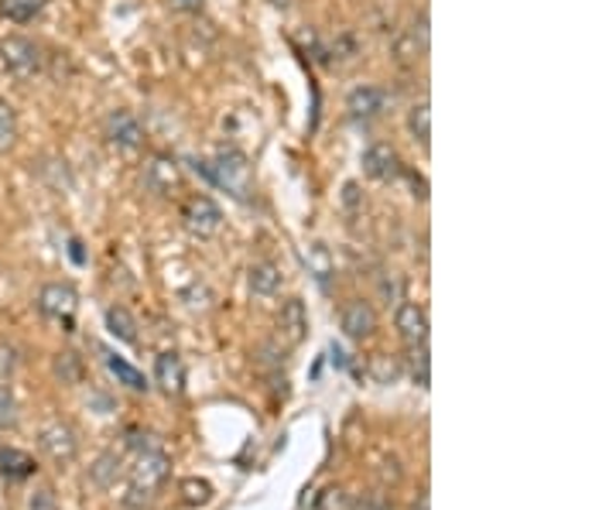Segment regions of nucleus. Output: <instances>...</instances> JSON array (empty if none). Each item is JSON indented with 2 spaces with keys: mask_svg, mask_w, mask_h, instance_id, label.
<instances>
[{
  "mask_svg": "<svg viewBox=\"0 0 616 510\" xmlns=\"http://www.w3.org/2000/svg\"><path fill=\"white\" fill-rule=\"evenodd\" d=\"M0 62H4V69L14 79H35L45 66V56L31 38L8 35V38H0Z\"/></svg>",
  "mask_w": 616,
  "mask_h": 510,
  "instance_id": "1",
  "label": "nucleus"
},
{
  "mask_svg": "<svg viewBox=\"0 0 616 510\" xmlns=\"http://www.w3.org/2000/svg\"><path fill=\"white\" fill-rule=\"evenodd\" d=\"M213 168V185H223V189L233 196V199H247V189H251V165L241 151L233 148H223L216 155V161H209Z\"/></svg>",
  "mask_w": 616,
  "mask_h": 510,
  "instance_id": "2",
  "label": "nucleus"
},
{
  "mask_svg": "<svg viewBox=\"0 0 616 510\" xmlns=\"http://www.w3.org/2000/svg\"><path fill=\"white\" fill-rule=\"evenodd\" d=\"M76 308H79V295L69 282H49L41 285L38 292V312L45 318L59 322V326L72 330V318H76Z\"/></svg>",
  "mask_w": 616,
  "mask_h": 510,
  "instance_id": "3",
  "label": "nucleus"
},
{
  "mask_svg": "<svg viewBox=\"0 0 616 510\" xmlns=\"http://www.w3.org/2000/svg\"><path fill=\"white\" fill-rule=\"evenodd\" d=\"M182 226H185L193 237L209 241V237L219 234V226H223V209H219L209 196H193V199H185V206H182Z\"/></svg>",
  "mask_w": 616,
  "mask_h": 510,
  "instance_id": "4",
  "label": "nucleus"
},
{
  "mask_svg": "<svg viewBox=\"0 0 616 510\" xmlns=\"http://www.w3.org/2000/svg\"><path fill=\"white\" fill-rule=\"evenodd\" d=\"M104 134L110 148H117L120 155H134L145 148V127H140V120L130 110H110L104 120Z\"/></svg>",
  "mask_w": 616,
  "mask_h": 510,
  "instance_id": "5",
  "label": "nucleus"
},
{
  "mask_svg": "<svg viewBox=\"0 0 616 510\" xmlns=\"http://www.w3.org/2000/svg\"><path fill=\"white\" fill-rule=\"evenodd\" d=\"M38 449L49 455L56 467H69V462L79 455V435L66 422H49V425L38 429Z\"/></svg>",
  "mask_w": 616,
  "mask_h": 510,
  "instance_id": "6",
  "label": "nucleus"
},
{
  "mask_svg": "<svg viewBox=\"0 0 616 510\" xmlns=\"http://www.w3.org/2000/svg\"><path fill=\"white\" fill-rule=\"evenodd\" d=\"M360 165H363V175H366V178H373V182H394V178L404 171L398 148H394V145H388V141H373V145L363 151Z\"/></svg>",
  "mask_w": 616,
  "mask_h": 510,
  "instance_id": "7",
  "label": "nucleus"
},
{
  "mask_svg": "<svg viewBox=\"0 0 616 510\" xmlns=\"http://www.w3.org/2000/svg\"><path fill=\"white\" fill-rule=\"evenodd\" d=\"M340 326H343L346 340H353V343L370 340V336L377 333V312H373V305L363 302V298H350V302L343 305Z\"/></svg>",
  "mask_w": 616,
  "mask_h": 510,
  "instance_id": "8",
  "label": "nucleus"
},
{
  "mask_svg": "<svg viewBox=\"0 0 616 510\" xmlns=\"http://www.w3.org/2000/svg\"><path fill=\"white\" fill-rule=\"evenodd\" d=\"M394 326L401 333V340L408 346H418V343H429V312L418 302H401L398 312H394Z\"/></svg>",
  "mask_w": 616,
  "mask_h": 510,
  "instance_id": "9",
  "label": "nucleus"
},
{
  "mask_svg": "<svg viewBox=\"0 0 616 510\" xmlns=\"http://www.w3.org/2000/svg\"><path fill=\"white\" fill-rule=\"evenodd\" d=\"M277 336H281V343H289V346H299L309 336V312H305V302L302 298H289V302L281 305Z\"/></svg>",
  "mask_w": 616,
  "mask_h": 510,
  "instance_id": "10",
  "label": "nucleus"
},
{
  "mask_svg": "<svg viewBox=\"0 0 616 510\" xmlns=\"http://www.w3.org/2000/svg\"><path fill=\"white\" fill-rule=\"evenodd\" d=\"M346 110L353 120H373L388 110V92L381 86H356L346 97Z\"/></svg>",
  "mask_w": 616,
  "mask_h": 510,
  "instance_id": "11",
  "label": "nucleus"
},
{
  "mask_svg": "<svg viewBox=\"0 0 616 510\" xmlns=\"http://www.w3.org/2000/svg\"><path fill=\"white\" fill-rule=\"evenodd\" d=\"M168 480V455L158 452V449H145L137 459V467H134V487L137 490H145L151 493L155 487H162Z\"/></svg>",
  "mask_w": 616,
  "mask_h": 510,
  "instance_id": "12",
  "label": "nucleus"
},
{
  "mask_svg": "<svg viewBox=\"0 0 616 510\" xmlns=\"http://www.w3.org/2000/svg\"><path fill=\"white\" fill-rule=\"evenodd\" d=\"M145 182H148V189L158 193V196H168L172 189H178V182H182V171L175 165V158L168 155H155L148 171H145Z\"/></svg>",
  "mask_w": 616,
  "mask_h": 510,
  "instance_id": "13",
  "label": "nucleus"
},
{
  "mask_svg": "<svg viewBox=\"0 0 616 510\" xmlns=\"http://www.w3.org/2000/svg\"><path fill=\"white\" fill-rule=\"evenodd\" d=\"M155 381L162 384L165 394H182L185 391V366H182V356L175 350H165L155 360Z\"/></svg>",
  "mask_w": 616,
  "mask_h": 510,
  "instance_id": "14",
  "label": "nucleus"
},
{
  "mask_svg": "<svg viewBox=\"0 0 616 510\" xmlns=\"http://www.w3.org/2000/svg\"><path fill=\"white\" fill-rule=\"evenodd\" d=\"M281 267L277 264H271V261H261V264H254L251 271H247V285H251V292L257 295V298H274L277 292H281Z\"/></svg>",
  "mask_w": 616,
  "mask_h": 510,
  "instance_id": "15",
  "label": "nucleus"
},
{
  "mask_svg": "<svg viewBox=\"0 0 616 510\" xmlns=\"http://www.w3.org/2000/svg\"><path fill=\"white\" fill-rule=\"evenodd\" d=\"M0 477L11 480V483L35 477V459L14 445H0Z\"/></svg>",
  "mask_w": 616,
  "mask_h": 510,
  "instance_id": "16",
  "label": "nucleus"
},
{
  "mask_svg": "<svg viewBox=\"0 0 616 510\" xmlns=\"http://www.w3.org/2000/svg\"><path fill=\"white\" fill-rule=\"evenodd\" d=\"M49 4H52V0H0V18H8L14 24H28Z\"/></svg>",
  "mask_w": 616,
  "mask_h": 510,
  "instance_id": "17",
  "label": "nucleus"
},
{
  "mask_svg": "<svg viewBox=\"0 0 616 510\" xmlns=\"http://www.w3.org/2000/svg\"><path fill=\"white\" fill-rule=\"evenodd\" d=\"M107 330H110L114 340H120L127 346L137 343V322H134V315L124 305H110L107 308Z\"/></svg>",
  "mask_w": 616,
  "mask_h": 510,
  "instance_id": "18",
  "label": "nucleus"
},
{
  "mask_svg": "<svg viewBox=\"0 0 616 510\" xmlns=\"http://www.w3.org/2000/svg\"><path fill=\"white\" fill-rule=\"evenodd\" d=\"M107 366H110V374L117 377V384H124V388H130V391H148V388H151L148 377L140 374L137 366H130L124 356H117V353H107Z\"/></svg>",
  "mask_w": 616,
  "mask_h": 510,
  "instance_id": "19",
  "label": "nucleus"
},
{
  "mask_svg": "<svg viewBox=\"0 0 616 510\" xmlns=\"http://www.w3.org/2000/svg\"><path fill=\"white\" fill-rule=\"evenodd\" d=\"M408 134L421 148L432 145V114H429V100H421L408 110Z\"/></svg>",
  "mask_w": 616,
  "mask_h": 510,
  "instance_id": "20",
  "label": "nucleus"
},
{
  "mask_svg": "<svg viewBox=\"0 0 616 510\" xmlns=\"http://www.w3.org/2000/svg\"><path fill=\"white\" fill-rule=\"evenodd\" d=\"M120 467H124V462H120V455H117V452H104L97 462H92L89 477H92V483H97V487H114V483H117V477L124 473Z\"/></svg>",
  "mask_w": 616,
  "mask_h": 510,
  "instance_id": "21",
  "label": "nucleus"
},
{
  "mask_svg": "<svg viewBox=\"0 0 616 510\" xmlns=\"http://www.w3.org/2000/svg\"><path fill=\"white\" fill-rule=\"evenodd\" d=\"M408 366H411V381H414L418 388H429V384H432V360H429V343H418V346H411V360H408Z\"/></svg>",
  "mask_w": 616,
  "mask_h": 510,
  "instance_id": "22",
  "label": "nucleus"
},
{
  "mask_svg": "<svg viewBox=\"0 0 616 510\" xmlns=\"http://www.w3.org/2000/svg\"><path fill=\"white\" fill-rule=\"evenodd\" d=\"M52 370H56V377H59L66 388H76V384L82 381V360H79L72 350L59 353V356H56V363H52Z\"/></svg>",
  "mask_w": 616,
  "mask_h": 510,
  "instance_id": "23",
  "label": "nucleus"
},
{
  "mask_svg": "<svg viewBox=\"0 0 616 510\" xmlns=\"http://www.w3.org/2000/svg\"><path fill=\"white\" fill-rule=\"evenodd\" d=\"M18 419H21V408H18L14 391L8 384H0V432L18 429Z\"/></svg>",
  "mask_w": 616,
  "mask_h": 510,
  "instance_id": "24",
  "label": "nucleus"
},
{
  "mask_svg": "<svg viewBox=\"0 0 616 510\" xmlns=\"http://www.w3.org/2000/svg\"><path fill=\"white\" fill-rule=\"evenodd\" d=\"M18 141V114L8 100H0V151L14 148Z\"/></svg>",
  "mask_w": 616,
  "mask_h": 510,
  "instance_id": "25",
  "label": "nucleus"
},
{
  "mask_svg": "<svg viewBox=\"0 0 616 510\" xmlns=\"http://www.w3.org/2000/svg\"><path fill=\"white\" fill-rule=\"evenodd\" d=\"M18 366H21V353L14 343L8 340H0V381H11L18 374Z\"/></svg>",
  "mask_w": 616,
  "mask_h": 510,
  "instance_id": "26",
  "label": "nucleus"
},
{
  "mask_svg": "<svg viewBox=\"0 0 616 510\" xmlns=\"http://www.w3.org/2000/svg\"><path fill=\"white\" fill-rule=\"evenodd\" d=\"M182 500L188 507H196V503H209L213 500V487L206 480H185L182 483Z\"/></svg>",
  "mask_w": 616,
  "mask_h": 510,
  "instance_id": "27",
  "label": "nucleus"
},
{
  "mask_svg": "<svg viewBox=\"0 0 616 510\" xmlns=\"http://www.w3.org/2000/svg\"><path fill=\"white\" fill-rule=\"evenodd\" d=\"M28 510H59V497H56V490L52 487H35L31 490V497H28Z\"/></svg>",
  "mask_w": 616,
  "mask_h": 510,
  "instance_id": "28",
  "label": "nucleus"
},
{
  "mask_svg": "<svg viewBox=\"0 0 616 510\" xmlns=\"http://www.w3.org/2000/svg\"><path fill=\"white\" fill-rule=\"evenodd\" d=\"M350 510H394V507H391V500H388L384 493L370 490V493L353 497V500H350Z\"/></svg>",
  "mask_w": 616,
  "mask_h": 510,
  "instance_id": "29",
  "label": "nucleus"
},
{
  "mask_svg": "<svg viewBox=\"0 0 616 510\" xmlns=\"http://www.w3.org/2000/svg\"><path fill=\"white\" fill-rule=\"evenodd\" d=\"M305 261H309V267H315V271H319V282H325V277L333 274V264H329V254H325V247H322V244H312V247H309V254H305Z\"/></svg>",
  "mask_w": 616,
  "mask_h": 510,
  "instance_id": "30",
  "label": "nucleus"
},
{
  "mask_svg": "<svg viewBox=\"0 0 616 510\" xmlns=\"http://www.w3.org/2000/svg\"><path fill=\"white\" fill-rule=\"evenodd\" d=\"M175 11H185V14H199L203 11V0H172Z\"/></svg>",
  "mask_w": 616,
  "mask_h": 510,
  "instance_id": "31",
  "label": "nucleus"
},
{
  "mask_svg": "<svg viewBox=\"0 0 616 510\" xmlns=\"http://www.w3.org/2000/svg\"><path fill=\"white\" fill-rule=\"evenodd\" d=\"M411 510H429V497H421V500H418V503H414Z\"/></svg>",
  "mask_w": 616,
  "mask_h": 510,
  "instance_id": "32",
  "label": "nucleus"
},
{
  "mask_svg": "<svg viewBox=\"0 0 616 510\" xmlns=\"http://www.w3.org/2000/svg\"><path fill=\"white\" fill-rule=\"evenodd\" d=\"M271 4H274V8H289V4H292V0H271Z\"/></svg>",
  "mask_w": 616,
  "mask_h": 510,
  "instance_id": "33",
  "label": "nucleus"
}]
</instances>
